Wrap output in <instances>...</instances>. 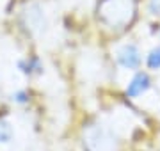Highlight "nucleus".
<instances>
[{"label": "nucleus", "mask_w": 160, "mask_h": 151, "mask_svg": "<svg viewBox=\"0 0 160 151\" xmlns=\"http://www.w3.org/2000/svg\"><path fill=\"white\" fill-rule=\"evenodd\" d=\"M23 18H25L27 29H29L30 32H34V34L36 32H38V34L45 32L46 27H48L45 14H43V11H41L38 6H29L27 7V11L23 12Z\"/></svg>", "instance_id": "20e7f679"}, {"label": "nucleus", "mask_w": 160, "mask_h": 151, "mask_svg": "<svg viewBox=\"0 0 160 151\" xmlns=\"http://www.w3.org/2000/svg\"><path fill=\"white\" fill-rule=\"evenodd\" d=\"M12 135H14L12 126L7 121H2V119H0V144H7V142H11Z\"/></svg>", "instance_id": "0eeeda50"}, {"label": "nucleus", "mask_w": 160, "mask_h": 151, "mask_svg": "<svg viewBox=\"0 0 160 151\" xmlns=\"http://www.w3.org/2000/svg\"><path fill=\"white\" fill-rule=\"evenodd\" d=\"M135 16L133 0H102L98 6V18L110 29H125Z\"/></svg>", "instance_id": "f257e3e1"}, {"label": "nucleus", "mask_w": 160, "mask_h": 151, "mask_svg": "<svg viewBox=\"0 0 160 151\" xmlns=\"http://www.w3.org/2000/svg\"><path fill=\"white\" fill-rule=\"evenodd\" d=\"M84 144L89 151H116L114 135L105 126H89L84 132Z\"/></svg>", "instance_id": "f03ea898"}, {"label": "nucleus", "mask_w": 160, "mask_h": 151, "mask_svg": "<svg viewBox=\"0 0 160 151\" xmlns=\"http://www.w3.org/2000/svg\"><path fill=\"white\" fill-rule=\"evenodd\" d=\"M146 64H148L149 70H160V46H155L153 50L148 53Z\"/></svg>", "instance_id": "6e6552de"}, {"label": "nucleus", "mask_w": 160, "mask_h": 151, "mask_svg": "<svg viewBox=\"0 0 160 151\" xmlns=\"http://www.w3.org/2000/svg\"><path fill=\"white\" fill-rule=\"evenodd\" d=\"M116 61L119 66H123L125 70H137L141 64V52L135 45L126 43L123 46L118 48L116 52Z\"/></svg>", "instance_id": "7ed1b4c3"}, {"label": "nucleus", "mask_w": 160, "mask_h": 151, "mask_svg": "<svg viewBox=\"0 0 160 151\" xmlns=\"http://www.w3.org/2000/svg\"><path fill=\"white\" fill-rule=\"evenodd\" d=\"M149 85H151L149 76L146 75V73H137V75L130 80V84H128L126 94H128L130 98H137V96H141V94H144L148 91Z\"/></svg>", "instance_id": "39448f33"}, {"label": "nucleus", "mask_w": 160, "mask_h": 151, "mask_svg": "<svg viewBox=\"0 0 160 151\" xmlns=\"http://www.w3.org/2000/svg\"><path fill=\"white\" fill-rule=\"evenodd\" d=\"M12 101H16V103H27L29 101V93L27 91H16V93H12Z\"/></svg>", "instance_id": "1a4fd4ad"}, {"label": "nucleus", "mask_w": 160, "mask_h": 151, "mask_svg": "<svg viewBox=\"0 0 160 151\" xmlns=\"http://www.w3.org/2000/svg\"><path fill=\"white\" fill-rule=\"evenodd\" d=\"M149 11L153 14H160V0H149Z\"/></svg>", "instance_id": "9d476101"}, {"label": "nucleus", "mask_w": 160, "mask_h": 151, "mask_svg": "<svg viewBox=\"0 0 160 151\" xmlns=\"http://www.w3.org/2000/svg\"><path fill=\"white\" fill-rule=\"evenodd\" d=\"M18 68L25 73V75H34V73H41V62L38 59H23L18 62Z\"/></svg>", "instance_id": "423d86ee"}]
</instances>
